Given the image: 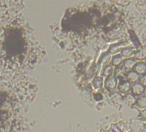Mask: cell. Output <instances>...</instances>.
Segmentation results:
<instances>
[{"label":"cell","instance_id":"6da1fadb","mask_svg":"<svg viewBox=\"0 0 146 132\" xmlns=\"http://www.w3.org/2000/svg\"><path fill=\"white\" fill-rule=\"evenodd\" d=\"M117 86V79L114 77H108L105 80V87L108 89H113Z\"/></svg>","mask_w":146,"mask_h":132},{"label":"cell","instance_id":"7a4b0ae2","mask_svg":"<svg viewBox=\"0 0 146 132\" xmlns=\"http://www.w3.org/2000/svg\"><path fill=\"white\" fill-rule=\"evenodd\" d=\"M118 89L122 94H126L131 89V85L129 82H122L118 85Z\"/></svg>","mask_w":146,"mask_h":132},{"label":"cell","instance_id":"3957f363","mask_svg":"<svg viewBox=\"0 0 146 132\" xmlns=\"http://www.w3.org/2000/svg\"><path fill=\"white\" fill-rule=\"evenodd\" d=\"M131 91L133 94L135 95H141L143 93H144L145 89H144V87L141 83H135L131 87Z\"/></svg>","mask_w":146,"mask_h":132},{"label":"cell","instance_id":"277c9868","mask_svg":"<svg viewBox=\"0 0 146 132\" xmlns=\"http://www.w3.org/2000/svg\"><path fill=\"white\" fill-rule=\"evenodd\" d=\"M134 70L137 74H144L146 72V64L144 63H137L134 66Z\"/></svg>","mask_w":146,"mask_h":132},{"label":"cell","instance_id":"5b68a950","mask_svg":"<svg viewBox=\"0 0 146 132\" xmlns=\"http://www.w3.org/2000/svg\"><path fill=\"white\" fill-rule=\"evenodd\" d=\"M138 77H139V76L136 71H130L127 74V79L131 82H136L138 80Z\"/></svg>","mask_w":146,"mask_h":132},{"label":"cell","instance_id":"8992f818","mask_svg":"<svg viewBox=\"0 0 146 132\" xmlns=\"http://www.w3.org/2000/svg\"><path fill=\"white\" fill-rule=\"evenodd\" d=\"M136 65V62L134 59H131V58H128L125 61V63H124V68H125V70H131L133 68V66Z\"/></svg>","mask_w":146,"mask_h":132},{"label":"cell","instance_id":"52a82bcc","mask_svg":"<svg viewBox=\"0 0 146 132\" xmlns=\"http://www.w3.org/2000/svg\"><path fill=\"white\" fill-rule=\"evenodd\" d=\"M136 104L140 108H145L146 107V97L145 96L139 97L138 99H137Z\"/></svg>","mask_w":146,"mask_h":132},{"label":"cell","instance_id":"ba28073f","mask_svg":"<svg viewBox=\"0 0 146 132\" xmlns=\"http://www.w3.org/2000/svg\"><path fill=\"white\" fill-rule=\"evenodd\" d=\"M113 71V66L112 65H108V66H106V67L104 68V70L102 71V75L105 76V77H111Z\"/></svg>","mask_w":146,"mask_h":132},{"label":"cell","instance_id":"9c48e42d","mask_svg":"<svg viewBox=\"0 0 146 132\" xmlns=\"http://www.w3.org/2000/svg\"><path fill=\"white\" fill-rule=\"evenodd\" d=\"M134 52L135 51L131 48H125L122 50L121 54H122V57H131L134 54Z\"/></svg>","mask_w":146,"mask_h":132},{"label":"cell","instance_id":"30bf717a","mask_svg":"<svg viewBox=\"0 0 146 132\" xmlns=\"http://www.w3.org/2000/svg\"><path fill=\"white\" fill-rule=\"evenodd\" d=\"M122 59H123V57H122L121 55H119V54L118 55H115L112 58V64L114 65V66H118V65H119L121 63Z\"/></svg>","mask_w":146,"mask_h":132},{"label":"cell","instance_id":"8fae6325","mask_svg":"<svg viewBox=\"0 0 146 132\" xmlns=\"http://www.w3.org/2000/svg\"><path fill=\"white\" fill-rule=\"evenodd\" d=\"M125 101L128 105H132L133 103H135V102L137 101V100H136L133 96H131V95H126V96L125 97Z\"/></svg>","mask_w":146,"mask_h":132},{"label":"cell","instance_id":"7c38bea8","mask_svg":"<svg viewBox=\"0 0 146 132\" xmlns=\"http://www.w3.org/2000/svg\"><path fill=\"white\" fill-rule=\"evenodd\" d=\"M124 69L123 68H118V69H116V71H115V76L116 77H119V76H123L124 75Z\"/></svg>","mask_w":146,"mask_h":132},{"label":"cell","instance_id":"4fadbf2b","mask_svg":"<svg viewBox=\"0 0 146 132\" xmlns=\"http://www.w3.org/2000/svg\"><path fill=\"white\" fill-rule=\"evenodd\" d=\"M140 83L144 87H146V75H143L140 77Z\"/></svg>","mask_w":146,"mask_h":132},{"label":"cell","instance_id":"5bb4252c","mask_svg":"<svg viewBox=\"0 0 146 132\" xmlns=\"http://www.w3.org/2000/svg\"><path fill=\"white\" fill-rule=\"evenodd\" d=\"M141 117H143L144 119H146V110H143V111L141 112Z\"/></svg>","mask_w":146,"mask_h":132},{"label":"cell","instance_id":"9a60e30c","mask_svg":"<svg viewBox=\"0 0 146 132\" xmlns=\"http://www.w3.org/2000/svg\"><path fill=\"white\" fill-rule=\"evenodd\" d=\"M144 94H145V96H146V89H145V91H144Z\"/></svg>","mask_w":146,"mask_h":132}]
</instances>
